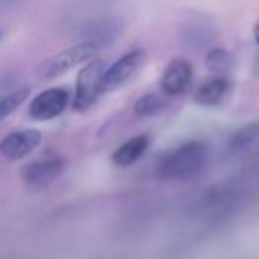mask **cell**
Segmentation results:
<instances>
[{
    "mask_svg": "<svg viewBox=\"0 0 259 259\" xmlns=\"http://www.w3.org/2000/svg\"><path fill=\"white\" fill-rule=\"evenodd\" d=\"M98 51L99 49L89 41H81L75 46H70L66 51H61L60 54L46 60L38 69V78L45 81L58 78L69 72L70 69H73L75 66L90 60Z\"/></svg>",
    "mask_w": 259,
    "mask_h": 259,
    "instance_id": "obj_3",
    "label": "cell"
},
{
    "mask_svg": "<svg viewBox=\"0 0 259 259\" xmlns=\"http://www.w3.org/2000/svg\"><path fill=\"white\" fill-rule=\"evenodd\" d=\"M259 142V120L242 125L230 138V148L233 151H245L251 145Z\"/></svg>",
    "mask_w": 259,
    "mask_h": 259,
    "instance_id": "obj_13",
    "label": "cell"
},
{
    "mask_svg": "<svg viewBox=\"0 0 259 259\" xmlns=\"http://www.w3.org/2000/svg\"><path fill=\"white\" fill-rule=\"evenodd\" d=\"M253 37H254V43H256V46L259 48V20H257V22H256V25H254Z\"/></svg>",
    "mask_w": 259,
    "mask_h": 259,
    "instance_id": "obj_16",
    "label": "cell"
},
{
    "mask_svg": "<svg viewBox=\"0 0 259 259\" xmlns=\"http://www.w3.org/2000/svg\"><path fill=\"white\" fill-rule=\"evenodd\" d=\"M207 160V148L198 141H189L169 151L157 166L163 180H185L198 174Z\"/></svg>",
    "mask_w": 259,
    "mask_h": 259,
    "instance_id": "obj_1",
    "label": "cell"
},
{
    "mask_svg": "<svg viewBox=\"0 0 259 259\" xmlns=\"http://www.w3.org/2000/svg\"><path fill=\"white\" fill-rule=\"evenodd\" d=\"M2 37H4V34H2V31H0V41H2Z\"/></svg>",
    "mask_w": 259,
    "mask_h": 259,
    "instance_id": "obj_18",
    "label": "cell"
},
{
    "mask_svg": "<svg viewBox=\"0 0 259 259\" xmlns=\"http://www.w3.org/2000/svg\"><path fill=\"white\" fill-rule=\"evenodd\" d=\"M145 58H147V52L144 49H133L132 52L120 57L110 69H105L102 78L104 92L116 90L120 85H123L142 67Z\"/></svg>",
    "mask_w": 259,
    "mask_h": 259,
    "instance_id": "obj_5",
    "label": "cell"
},
{
    "mask_svg": "<svg viewBox=\"0 0 259 259\" xmlns=\"http://www.w3.org/2000/svg\"><path fill=\"white\" fill-rule=\"evenodd\" d=\"M168 105V96L159 93H148L141 96L135 104V113L142 117H151L160 114Z\"/></svg>",
    "mask_w": 259,
    "mask_h": 259,
    "instance_id": "obj_14",
    "label": "cell"
},
{
    "mask_svg": "<svg viewBox=\"0 0 259 259\" xmlns=\"http://www.w3.org/2000/svg\"><path fill=\"white\" fill-rule=\"evenodd\" d=\"M41 144V133L38 130L28 128L8 135L0 142V153L8 160H20L29 156Z\"/></svg>",
    "mask_w": 259,
    "mask_h": 259,
    "instance_id": "obj_8",
    "label": "cell"
},
{
    "mask_svg": "<svg viewBox=\"0 0 259 259\" xmlns=\"http://www.w3.org/2000/svg\"><path fill=\"white\" fill-rule=\"evenodd\" d=\"M29 93H31L29 89H20L0 98V120L7 119L11 113H14L29 98Z\"/></svg>",
    "mask_w": 259,
    "mask_h": 259,
    "instance_id": "obj_15",
    "label": "cell"
},
{
    "mask_svg": "<svg viewBox=\"0 0 259 259\" xmlns=\"http://www.w3.org/2000/svg\"><path fill=\"white\" fill-rule=\"evenodd\" d=\"M192 64L185 58H174L165 67L160 78L162 93L168 98L185 93L192 81Z\"/></svg>",
    "mask_w": 259,
    "mask_h": 259,
    "instance_id": "obj_7",
    "label": "cell"
},
{
    "mask_svg": "<svg viewBox=\"0 0 259 259\" xmlns=\"http://www.w3.org/2000/svg\"><path fill=\"white\" fill-rule=\"evenodd\" d=\"M66 168H67L66 159L54 156V157L28 163L22 169V177L29 188L41 189L54 183L60 176H63Z\"/></svg>",
    "mask_w": 259,
    "mask_h": 259,
    "instance_id": "obj_4",
    "label": "cell"
},
{
    "mask_svg": "<svg viewBox=\"0 0 259 259\" xmlns=\"http://www.w3.org/2000/svg\"><path fill=\"white\" fill-rule=\"evenodd\" d=\"M105 73V63L93 60L85 64L76 76V89L73 99V111L84 113L93 107V104L104 93L102 78Z\"/></svg>",
    "mask_w": 259,
    "mask_h": 259,
    "instance_id": "obj_2",
    "label": "cell"
},
{
    "mask_svg": "<svg viewBox=\"0 0 259 259\" xmlns=\"http://www.w3.org/2000/svg\"><path fill=\"white\" fill-rule=\"evenodd\" d=\"M69 102V93L66 89L55 87L48 89L37 95L29 104V114L35 120H51L60 116Z\"/></svg>",
    "mask_w": 259,
    "mask_h": 259,
    "instance_id": "obj_6",
    "label": "cell"
},
{
    "mask_svg": "<svg viewBox=\"0 0 259 259\" xmlns=\"http://www.w3.org/2000/svg\"><path fill=\"white\" fill-rule=\"evenodd\" d=\"M123 25L119 19L116 17H102V19H95L89 22L82 31L81 37L84 41L93 43L98 49L111 45L122 32Z\"/></svg>",
    "mask_w": 259,
    "mask_h": 259,
    "instance_id": "obj_9",
    "label": "cell"
},
{
    "mask_svg": "<svg viewBox=\"0 0 259 259\" xmlns=\"http://www.w3.org/2000/svg\"><path fill=\"white\" fill-rule=\"evenodd\" d=\"M254 72H256V73L259 75V61H257V64H256V69H254Z\"/></svg>",
    "mask_w": 259,
    "mask_h": 259,
    "instance_id": "obj_17",
    "label": "cell"
},
{
    "mask_svg": "<svg viewBox=\"0 0 259 259\" xmlns=\"http://www.w3.org/2000/svg\"><path fill=\"white\" fill-rule=\"evenodd\" d=\"M206 69L213 75V76H224L227 78V75L232 72L235 60L232 57V54L224 49V48H213L206 54Z\"/></svg>",
    "mask_w": 259,
    "mask_h": 259,
    "instance_id": "obj_12",
    "label": "cell"
},
{
    "mask_svg": "<svg viewBox=\"0 0 259 259\" xmlns=\"http://www.w3.org/2000/svg\"><path fill=\"white\" fill-rule=\"evenodd\" d=\"M229 81L224 76H213L212 79L201 84L194 93V101L203 107L218 105L227 95Z\"/></svg>",
    "mask_w": 259,
    "mask_h": 259,
    "instance_id": "obj_11",
    "label": "cell"
},
{
    "mask_svg": "<svg viewBox=\"0 0 259 259\" xmlns=\"http://www.w3.org/2000/svg\"><path fill=\"white\" fill-rule=\"evenodd\" d=\"M148 145H150V139L147 135H141V136H136L133 139L126 141L113 153L111 156L113 165L119 168H126V166L135 165L145 154Z\"/></svg>",
    "mask_w": 259,
    "mask_h": 259,
    "instance_id": "obj_10",
    "label": "cell"
}]
</instances>
